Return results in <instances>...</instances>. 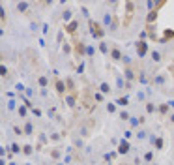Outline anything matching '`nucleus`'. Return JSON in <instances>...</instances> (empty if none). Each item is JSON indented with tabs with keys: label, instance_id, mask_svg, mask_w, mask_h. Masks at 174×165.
<instances>
[{
	"label": "nucleus",
	"instance_id": "f257e3e1",
	"mask_svg": "<svg viewBox=\"0 0 174 165\" xmlns=\"http://www.w3.org/2000/svg\"><path fill=\"white\" fill-rule=\"evenodd\" d=\"M88 25H90V32H92V36H94V38L101 40V38L105 36V30L101 28V25H99V23H95V21H92V19H90V23H88Z\"/></svg>",
	"mask_w": 174,
	"mask_h": 165
},
{
	"label": "nucleus",
	"instance_id": "f03ea898",
	"mask_svg": "<svg viewBox=\"0 0 174 165\" xmlns=\"http://www.w3.org/2000/svg\"><path fill=\"white\" fill-rule=\"evenodd\" d=\"M125 6V9H127V19H125V23H124V26H127L129 25V21H131V17H133V13H135V2H125L124 4Z\"/></svg>",
	"mask_w": 174,
	"mask_h": 165
},
{
	"label": "nucleus",
	"instance_id": "7ed1b4c3",
	"mask_svg": "<svg viewBox=\"0 0 174 165\" xmlns=\"http://www.w3.org/2000/svg\"><path fill=\"white\" fill-rule=\"evenodd\" d=\"M118 152H120V154H127L129 152V143L127 141H122L120 145H118Z\"/></svg>",
	"mask_w": 174,
	"mask_h": 165
},
{
	"label": "nucleus",
	"instance_id": "20e7f679",
	"mask_svg": "<svg viewBox=\"0 0 174 165\" xmlns=\"http://www.w3.org/2000/svg\"><path fill=\"white\" fill-rule=\"evenodd\" d=\"M146 51H148L146 43H144V41H139V43H137V53L140 54V57H142V54H146Z\"/></svg>",
	"mask_w": 174,
	"mask_h": 165
},
{
	"label": "nucleus",
	"instance_id": "39448f33",
	"mask_svg": "<svg viewBox=\"0 0 174 165\" xmlns=\"http://www.w3.org/2000/svg\"><path fill=\"white\" fill-rule=\"evenodd\" d=\"M111 57H112V60H120V58H122V51L118 49V47H112V51H111Z\"/></svg>",
	"mask_w": 174,
	"mask_h": 165
},
{
	"label": "nucleus",
	"instance_id": "423d86ee",
	"mask_svg": "<svg viewBox=\"0 0 174 165\" xmlns=\"http://www.w3.org/2000/svg\"><path fill=\"white\" fill-rule=\"evenodd\" d=\"M56 92H58L60 96H64V92H66V86H64V83H62L60 79H56Z\"/></svg>",
	"mask_w": 174,
	"mask_h": 165
},
{
	"label": "nucleus",
	"instance_id": "0eeeda50",
	"mask_svg": "<svg viewBox=\"0 0 174 165\" xmlns=\"http://www.w3.org/2000/svg\"><path fill=\"white\" fill-rule=\"evenodd\" d=\"M77 25H79L77 21H73V23H69V25H68V28H66V30L69 32V34H73V32H75V28H77Z\"/></svg>",
	"mask_w": 174,
	"mask_h": 165
},
{
	"label": "nucleus",
	"instance_id": "6e6552de",
	"mask_svg": "<svg viewBox=\"0 0 174 165\" xmlns=\"http://www.w3.org/2000/svg\"><path fill=\"white\" fill-rule=\"evenodd\" d=\"M75 51H77V53H84V45H82V43L81 41H75Z\"/></svg>",
	"mask_w": 174,
	"mask_h": 165
},
{
	"label": "nucleus",
	"instance_id": "1a4fd4ad",
	"mask_svg": "<svg viewBox=\"0 0 174 165\" xmlns=\"http://www.w3.org/2000/svg\"><path fill=\"white\" fill-rule=\"evenodd\" d=\"M156 17H157V12L154 9V12H150V15H148V25L152 23V21H156Z\"/></svg>",
	"mask_w": 174,
	"mask_h": 165
},
{
	"label": "nucleus",
	"instance_id": "9d476101",
	"mask_svg": "<svg viewBox=\"0 0 174 165\" xmlns=\"http://www.w3.org/2000/svg\"><path fill=\"white\" fill-rule=\"evenodd\" d=\"M146 111H148V113H154V111H156V105L148 103V105H146Z\"/></svg>",
	"mask_w": 174,
	"mask_h": 165
},
{
	"label": "nucleus",
	"instance_id": "9b49d317",
	"mask_svg": "<svg viewBox=\"0 0 174 165\" xmlns=\"http://www.w3.org/2000/svg\"><path fill=\"white\" fill-rule=\"evenodd\" d=\"M111 88H109V84L107 83H101V92H109Z\"/></svg>",
	"mask_w": 174,
	"mask_h": 165
},
{
	"label": "nucleus",
	"instance_id": "f8f14e48",
	"mask_svg": "<svg viewBox=\"0 0 174 165\" xmlns=\"http://www.w3.org/2000/svg\"><path fill=\"white\" fill-rule=\"evenodd\" d=\"M156 146H157V148H163V139H159V137L156 139Z\"/></svg>",
	"mask_w": 174,
	"mask_h": 165
},
{
	"label": "nucleus",
	"instance_id": "ddd939ff",
	"mask_svg": "<svg viewBox=\"0 0 174 165\" xmlns=\"http://www.w3.org/2000/svg\"><path fill=\"white\" fill-rule=\"evenodd\" d=\"M118 105H127V98H120V100H118Z\"/></svg>",
	"mask_w": 174,
	"mask_h": 165
},
{
	"label": "nucleus",
	"instance_id": "4468645a",
	"mask_svg": "<svg viewBox=\"0 0 174 165\" xmlns=\"http://www.w3.org/2000/svg\"><path fill=\"white\" fill-rule=\"evenodd\" d=\"M23 148H25V150H23L25 154H32V146H30V145H26V146H23Z\"/></svg>",
	"mask_w": 174,
	"mask_h": 165
},
{
	"label": "nucleus",
	"instance_id": "2eb2a0df",
	"mask_svg": "<svg viewBox=\"0 0 174 165\" xmlns=\"http://www.w3.org/2000/svg\"><path fill=\"white\" fill-rule=\"evenodd\" d=\"M39 84L41 86H47V79H45V77H39Z\"/></svg>",
	"mask_w": 174,
	"mask_h": 165
},
{
	"label": "nucleus",
	"instance_id": "dca6fc26",
	"mask_svg": "<svg viewBox=\"0 0 174 165\" xmlns=\"http://www.w3.org/2000/svg\"><path fill=\"white\" fill-rule=\"evenodd\" d=\"M25 131H26V133H32V124H26L25 126Z\"/></svg>",
	"mask_w": 174,
	"mask_h": 165
},
{
	"label": "nucleus",
	"instance_id": "f3484780",
	"mask_svg": "<svg viewBox=\"0 0 174 165\" xmlns=\"http://www.w3.org/2000/svg\"><path fill=\"white\" fill-rule=\"evenodd\" d=\"M144 158H146V161H152V158H154V154H152V152H148Z\"/></svg>",
	"mask_w": 174,
	"mask_h": 165
},
{
	"label": "nucleus",
	"instance_id": "a211bd4d",
	"mask_svg": "<svg viewBox=\"0 0 174 165\" xmlns=\"http://www.w3.org/2000/svg\"><path fill=\"white\" fill-rule=\"evenodd\" d=\"M152 57H154V60H156V62H159V60H161V57H159V53H154V54H152Z\"/></svg>",
	"mask_w": 174,
	"mask_h": 165
},
{
	"label": "nucleus",
	"instance_id": "6ab92c4d",
	"mask_svg": "<svg viewBox=\"0 0 174 165\" xmlns=\"http://www.w3.org/2000/svg\"><path fill=\"white\" fill-rule=\"evenodd\" d=\"M101 51H103V53H109V49H107V43H101Z\"/></svg>",
	"mask_w": 174,
	"mask_h": 165
},
{
	"label": "nucleus",
	"instance_id": "aec40b11",
	"mask_svg": "<svg viewBox=\"0 0 174 165\" xmlns=\"http://www.w3.org/2000/svg\"><path fill=\"white\" fill-rule=\"evenodd\" d=\"M120 118H124V120H127V118H129V115H127V113H122V115H120Z\"/></svg>",
	"mask_w": 174,
	"mask_h": 165
},
{
	"label": "nucleus",
	"instance_id": "412c9836",
	"mask_svg": "<svg viewBox=\"0 0 174 165\" xmlns=\"http://www.w3.org/2000/svg\"><path fill=\"white\" fill-rule=\"evenodd\" d=\"M170 120H172V122H174V115H172V118H170Z\"/></svg>",
	"mask_w": 174,
	"mask_h": 165
}]
</instances>
